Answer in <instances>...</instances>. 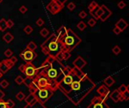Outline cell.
Here are the masks:
<instances>
[{"instance_id": "6da1fadb", "label": "cell", "mask_w": 129, "mask_h": 108, "mask_svg": "<svg viewBox=\"0 0 129 108\" xmlns=\"http://www.w3.org/2000/svg\"><path fill=\"white\" fill-rule=\"evenodd\" d=\"M63 73L58 89L73 105H79L95 88V84L79 69L64 67Z\"/></svg>"}, {"instance_id": "7a4b0ae2", "label": "cell", "mask_w": 129, "mask_h": 108, "mask_svg": "<svg viewBox=\"0 0 129 108\" xmlns=\"http://www.w3.org/2000/svg\"><path fill=\"white\" fill-rule=\"evenodd\" d=\"M35 96L39 102L45 104L54 95V92L50 88H39L35 93Z\"/></svg>"}, {"instance_id": "3957f363", "label": "cell", "mask_w": 129, "mask_h": 108, "mask_svg": "<svg viewBox=\"0 0 129 108\" xmlns=\"http://www.w3.org/2000/svg\"><path fill=\"white\" fill-rule=\"evenodd\" d=\"M18 70L22 72L27 77L34 78L37 75V69L32 64H31V62H27L26 64L20 66L18 67Z\"/></svg>"}, {"instance_id": "277c9868", "label": "cell", "mask_w": 129, "mask_h": 108, "mask_svg": "<svg viewBox=\"0 0 129 108\" xmlns=\"http://www.w3.org/2000/svg\"><path fill=\"white\" fill-rule=\"evenodd\" d=\"M87 108H109V107L106 104V101H102L100 97H95L91 101V103L89 104Z\"/></svg>"}, {"instance_id": "5b68a950", "label": "cell", "mask_w": 129, "mask_h": 108, "mask_svg": "<svg viewBox=\"0 0 129 108\" xmlns=\"http://www.w3.org/2000/svg\"><path fill=\"white\" fill-rule=\"evenodd\" d=\"M20 57L26 62H31L37 57V55L34 52V51L26 49L22 53L20 54Z\"/></svg>"}, {"instance_id": "8992f818", "label": "cell", "mask_w": 129, "mask_h": 108, "mask_svg": "<svg viewBox=\"0 0 129 108\" xmlns=\"http://www.w3.org/2000/svg\"><path fill=\"white\" fill-rule=\"evenodd\" d=\"M97 92L100 95V98L102 101H106L108 98L109 95L110 94L109 92V90L107 87H106V85H101L97 89Z\"/></svg>"}, {"instance_id": "52a82bcc", "label": "cell", "mask_w": 129, "mask_h": 108, "mask_svg": "<svg viewBox=\"0 0 129 108\" xmlns=\"http://www.w3.org/2000/svg\"><path fill=\"white\" fill-rule=\"evenodd\" d=\"M72 64H73V65L75 66L76 68L81 70L82 68H83L86 65V61L82 58L79 56L74 61L72 62Z\"/></svg>"}, {"instance_id": "ba28073f", "label": "cell", "mask_w": 129, "mask_h": 108, "mask_svg": "<svg viewBox=\"0 0 129 108\" xmlns=\"http://www.w3.org/2000/svg\"><path fill=\"white\" fill-rule=\"evenodd\" d=\"M121 93L118 91L117 89L114 90V91L111 93V94H109V97L112 99V101L114 102V103H118L119 101H121Z\"/></svg>"}, {"instance_id": "9c48e42d", "label": "cell", "mask_w": 129, "mask_h": 108, "mask_svg": "<svg viewBox=\"0 0 129 108\" xmlns=\"http://www.w3.org/2000/svg\"><path fill=\"white\" fill-rule=\"evenodd\" d=\"M101 8L103 9V14L102 15L100 16V19L102 21H105L108 17L112 14V12L110 11L105 5H102L101 6Z\"/></svg>"}, {"instance_id": "30bf717a", "label": "cell", "mask_w": 129, "mask_h": 108, "mask_svg": "<svg viewBox=\"0 0 129 108\" xmlns=\"http://www.w3.org/2000/svg\"><path fill=\"white\" fill-rule=\"evenodd\" d=\"M24 101H25V102L27 105H30V104H32L33 103H35L36 101H37V99H36V98L35 96V94L30 93L29 95L25 97Z\"/></svg>"}, {"instance_id": "8fae6325", "label": "cell", "mask_w": 129, "mask_h": 108, "mask_svg": "<svg viewBox=\"0 0 129 108\" xmlns=\"http://www.w3.org/2000/svg\"><path fill=\"white\" fill-rule=\"evenodd\" d=\"M24 108H47L44 104L39 102V101H36L35 103H33L32 104H30V105H26Z\"/></svg>"}, {"instance_id": "7c38bea8", "label": "cell", "mask_w": 129, "mask_h": 108, "mask_svg": "<svg viewBox=\"0 0 129 108\" xmlns=\"http://www.w3.org/2000/svg\"><path fill=\"white\" fill-rule=\"evenodd\" d=\"M27 87H28V88H29V90H30V93H33V94L39 89V88H38V86H37V84H36L35 80L34 79V78H33L32 81L29 84V85H28Z\"/></svg>"}, {"instance_id": "4fadbf2b", "label": "cell", "mask_w": 129, "mask_h": 108, "mask_svg": "<svg viewBox=\"0 0 129 108\" xmlns=\"http://www.w3.org/2000/svg\"><path fill=\"white\" fill-rule=\"evenodd\" d=\"M116 27H118V28L121 30V32H122L123 30H125L128 27V24L125 22V20H123V19H120V20L116 23Z\"/></svg>"}, {"instance_id": "5bb4252c", "label": "cell", "mask_w": 129, "mask_h": 108, "mask_svg": "<svg viewBox=\"0 0 129 108\" xmlns=\"http://www.w3.org/2000/svg\"><path fill=\"white\" fill-rule=\"evenodd\" d=\"M50 6H51V8L49 9V11L52 13V14H56V13H58L60 11H61V7L59 6L58 5H57L54 2H52L51 4H49Z\"/></svg>"}, {"instance_id": "9a60e30c", "label": "cell", "mask_w": 129, "mask_h": 108, "mask_svg": "<svg viewBox=\"0 0 129 108\" xmlns=\"http://www.w3.org/2000/svg\"><path fill=\"white\" fill-rule=\"evenodd\" d=\"M104 84L107 86V87H111L114 83H115V80L112 76H107L104 80H103Z\"/></svg>"}, {"instance_id": "2e32d148", "label": "cell", "mask_w": 129, "mask_h": 108, "mask_svg": "<svg viewBox=\"0 0 129 108\" xmlns=\"http://www.w3.org/2000/svg\"><path fill=\"white\" fill-rule=\"evenodd\" d=\"M13 39H14V36L10 33H7L3 36V40L6 43H10Z\"/></svg>"}, {"instance_id": "e0dca14e", "label": "cell", "mask_w": 129, "mask_h": 108, "mask_svg": "<svg viewBox=\"0 0 129 108\" xmlns=\"http://www.w3.org/2000/svg\"><path fill=\"white\" fill-rule=\"evenodd\" d=\"M8 70H10L3 62H0V71L2 72V73H5L8 71Z\"/></svg>"}, {"instance_id": "ac0fdd59", "label": "cell", "mask_w": 129, "mask_h": 108, "mask_svg": "<svg viewBox=\"0 0 129 108\" xmlns=\"http://www.w3.org/2000/svg\"><path fill=\"white\" fill-rule=\"evenodd\" d=\"M121 95H122V96H121V101H128V99H129V91H128V89L126 90L125 92H123Z\"/></svg>"}, {"instance_id": "d6986e66", "label": "cell", "mask_w": 129, "mask_h": 108, "mask_svg": "<svg viewBox=\"0 0 129 108\" xmlns=\"http://www.w3.org/2000/svg\"><path fill=\"white\" fill-rule=\"evenodd\" d=\"M36 48H37V45L35 44L34 42H30L27 46V49L30 50V51H35Z\"/></svg>"}, {"instance_id": "ffe728a7", "label": "cell", "mask_w": 129, "mask_h": 108, "mask_svg": "<svg viewBox=\"0 0 129 108\" xmlns=\"http://www.w3.org/2000/svg\"><path fill=\"white\" fill-rule=\"evenodd\" d=\"M6 29H7L6 21L5 19L0 20V30H1V31H5Z\"/></svg>"}, {"instance_id": "44dd1931", "label": "cell", "mask_w": 129, "mask_h": 108, "mask_svg": "<svg viewBox=\"0 0 129 108\" xmlns=\"http://www.w3.org/2000/svg\"><path fill=\"white\" fill-rule=\"evenodd\" d=\"M129 88V86H127V85H121L119 87V88L117 89L118 91L121 93V94H122L123 92H125L126 90H128Z\"/></svg>"}, {"instance_id": "7402d4cb", "label": "cell", "mask_w": 129, "mask_h": 108, "mask_svg": "<svg viewBox=\"0 0 129 108\" xmlns=\"http://www.w3.org/2000/svg\"><path fill=\"white\" fill-rule=\"evenodd\" d=\"M25 97H26L25 95H24L22 92H18V93L16 95V96H15V98H16L18 101H20L24 100Z\"/></svg>"}, {"instance_id": "603a6c76", "label": "cell", "mask_w": 129, "mask_h": 108, "mask_svg": "<svg viewBox=\"0 0 129 108\" xmlns=\"http://www.w3.org/2000/svg\"><path fill=\"white\" fill-rule=\"evenodd\" d=\"M97 2H91V4L88 5V9H89V11H93L95 8H97Z\"/></svg>"}, {"instance_id": "cb8c5ba5", "label": "cell", "mask_w": 129, "mask_h": 108, "mask_svg": "<svg viewBox=\"0 0 129 108\" xmlns=\"http://www.w3.org/2000/svg\"><path fill=\"white\" fill-rule=\"evenodd\" d=\"M24 79L21 76H17L15 79V82L19 85L24 84Z\"/></svg>"}, {"instance_id": "d4e9b609", "label": "cell", "mask_w": 129, "mask_h": 108, "mask_svg": "<svg viewBox=\"0 0 129 108\" xmlns=\"http://www.w3.org/2000/svg\"><path fill=\"white\" fill-rule=\"evenodd\" d=\"M2 62L9 68V69H11V68H12V67L14 66V64L11 61V60L10 59H6V60H4V61H2Z\"/></svg>"}, {"instance_id": "484cf974", "label": "cell", "mask_w": 129, "mask_h": 108, "mask_svg": "<svg viewBox=\"0 0 129 108\" xmlns=\"http://www.w3.org/2000/svg\"><path fill=\"white\" fill-rule=\"evenodd\" d=\"M70 54L67 51H63V61H66L70 58Z\"/></svg>"}, {"instance_id": "4316f807", "label": "cell", "mask_w": 129, "mask_h": 108, "mask_svg": "<svg viewBox=\"0 0 129 108\" xmlns=\"http://www.w3.org/2000/svg\"><path fill=\"white\" fill-rule=\"evenodd\" d=\"M5 102H6V105L8 108H14V107L15 106V103L11 99H8Z\"/></svg>"}, {"instance_id": "83f0119b", "label": "cell", "mask_w": 129, "mask_h": 108, "mask_svg": "<svg viewBox=\"0 0 129 108\" xmlns=\"http://www.w3.org/2000/svg\"><path fill=\"white\" fill-rule=\"evenodd\" d=\"M113 54L114 55H118L121 52V48H119V46H118V45H116V46H114L113 47Z\"/></svg>"}, {"instance_id": "f1b7e54d", "label": "cell", "mask_w": 129, "mask_h": 108, "mask_svg": "<svg viewBox=\"0 0 129 108\" xmlns=\"http://www.w3.org/2000/svg\"><path fill=\"white\" fill-rule=\"evenodd\" d=\"M77 27H78L81 31H83V30L86 28V24H85L83 21H81V22H79V23L77 24Z\"/></svg>"}, {"instance_id": "f546056e", "label": "cell", "mask_w": 129, "mask_h": 108, "mask_svg": "<svg viewBox=\"0 0 129 108\" xmlns=\"http://www.w3.org/2000/svg\"><path fill=\"white\" fill-rule=\"evenodd\" d=\"M48 34H49V32H48V30L46 28H43V29L40 31V35L42 36V37H46Z\"/></svg>"}, {"instance_id": "4dcf8cb0", "label": "cell", "mask_w": 129, "mask_h": 108, "mask_svg": "<svg viewBox=\"0 0 129 108\" xmlns=\"http://www.w3.org/2000/svg\"><path fill=\"white\" fill-rule=\"evenodd\" d=\"M8 85H9V82L5 79L2 80L1 82H0V86L2 87V88H6L8 87Z\"/></svg>"}, {"instance_id": "1f68e13d", "label": "cell", "mask_w": 129, "mask_h": 108, "mask_svg": "<svg viewBox=\"0 0 129 108\" xmlns=\"http://www.w3.org/2000/svg\"><path fill=\"white\" fill-rule=\"evenodd\" d=\"M4 55H5V56L6 58H11L12 56V55H13V52H12V51L11 49H7V50L5 51Z\"/></svg>"}, {"instance_id": "d6a6232c", "label": "cell", "mask_w": 129, "mask_h": 108, "mask_svg": "<svg viewBox=\"0 0 129 108\" xmlns=\"http://www.w3.org/2000/svg\"><path fill=\"white\" fill-rule=\"evenodd\" d=\"M32 28L30 27V26H29V25H27L24 29V31L25 32V33H27V35H29V34H30L32 32Z\"/></svg>"}, {"instance_id": "836d02e7", "label": "cell", "mask_w": 129, "mask_h": 108, "mask_svg": "<svg viewBox=\"0 0 129 108\" xmlns=\"http://www.w3.org/2000/svg\"><path fill=\"white\" fill-rule=\"evenodd\" d=\"M95 14H96V17H97V18L99 19L100 17V16L102 15V14H103V9L101 8V7H100V8H98V9L96 11Z\"/></svg>"}, {"instance_id": "e575fe53", "label": "cell", "mask_w": 129, "mask_h": 108, "mask_svg": "<svg viewBox=\"0 0 129 108\" xmlns=\"http://www.w3.org/2000/svg\"><path fill=\"white\" fill-rule=\"evenodd\" d=\"M88 24L90 27H93L96 24V21H95V19H93V18H91V19H90V20L88 21Z\"/></svg>"}, {"instance_id": "d590c367", "label": "cell", "mask_w": 129, "mask_h": 108, "mask_svg": "<svg viewBox=\"0 0 129 108\" xmlns=\"http://www.w3.org/2000/svg\"><path fill=\"white\" fill-rule=\"evenodd\" d=\"M67 8L69 10V11H72V10H74L76 8V5L74 3H72V2H70L67 5Z\"/></svg>"}, {"instance_id": "8d00e7d4", "label": "cell", "mask_w": 129, "mask_h": 108, "mask_svg": "<svg viewBox=\"0 0 129 108\" xmlns=\"http://www.w3.org/2000/svg\"><path fill=\"white\" fill-rule=\"evenodd\" d=\"M6 25H7V28H11L14 26V22L11 20H8L6 21Z\"/></svg>"}, {"instance_id": "74e56055", "label": "cell", "mask_w": 129, "mask_h": 108, "mask_svg": "<svg viewBox=\"0 0 129 108\" xmlns=\"http://www.w3.org/2000/svg\"><path fill=\"white\" fill-rule=\"evenodd\" d=\"M43 24H44V21L42 18H39L37 20V21H36V25L38 27H42Z\"/></svg>"}, {"instance_id": "f35d334b", "label": "cell", "mask_w": 129, "mask_h": 108, "mask_svg": "<svg viewBox=\"0 0 129 108\" xmlns=\"http://www.w3.org/2000/svg\"><path fill=\"white\" fill-rule=\"evenodd\" d=\"M0 108H8L6 105V102L3 101V99L0 101Z\"/></svg>"}, {"instance_id": "ab89813d", "label": "cell", "mask_w": 129, "mask_h": 108, "mask_svg": "<svg viewBox=\"0 0 129 108\" xmlns=\"http://www.w3.org/2000/svg\"><path fill=\"white\" fill-rule=\"evenodd\" d=\"M19 11H20V12L21 13H22V14H25L27 11V7L26 6H24V5H22L20 8H19Z\"/></svg>"}, {"instance_id": "60d3db41", "label": "cell", "mask_w": 129, "mask_h": 108, "mask_svg": "<svg viewBox=\"0 0 129 108\" xmlns=\"http://www.w3.org/2000/svg\"><path fill=\"white\" fill-rule=\"evenodd\" d=\"M118 7H119L120 9H123V8L125 7V3L124 2L121 1V2H119L118 3Z\"/></svg>"}, {"instance_id": "b9f144b4", "label": "cell", "mask_w": 129, "mask_h": 108, "mask_svg": "<svg viewBox=\"0 0 129 108\" xmlns=\"http://www.w3.org/2000/svg\"><path fill=\"white\" fill-rule=\"evenodd\" d=\"M79 17H81V18H85V17H86V16H87V13L85 11H82L79 13Z\"/></svg>"}, {"instance_id": "7bdbcfd3", "label": "cell", "mask_w": 129, "mask_h": 108, "mask_svg": "<svg viewBox=\"0 0 129 108\" xmlns=\"http://www.w3.org/2000/svg\"><path fill=\"white\" fill-rule=\"evenodd\" d=\"M113 33H114L115 34H116V35H119V34L121 33V30H120L118 27H115L113 28Z\"/></svg>"}, {"instance_id": "ee69618b", "label": "cell", "mask_w": 129, "mask_h": 108, "mask_svg": "<svg viewBox=\"0 0 129 108\" xmlns=\"http://www.w3.org/2000/svg\"><path fill=\"white\" fill-rule=\"evenodd\" d=\"M5 94L2 91L1 89H0V101L3 99V98L5 97Z\"/></svg>"}, {"instance_id": "f6af8a7d", "label": "cell", "mask_w": 129, "mask_h": 108, "mask_svg": "<svg viewBox=\"0 0 129 108\" xmlns=\"http://www.w3.org/2000/svg\"><path fill=\"white\" fill-rule=\"evenodd\" d=\"M10 60H11V62H12L14 64L15 63H17V58H16V57H12V56H11Z\"/></svg>"}, {"instance_id": "bcb514c9", "label": "cell", "mask_w": 129, "mask_h": 108, "mask_svg": "<svg viewBox=\"0 0 129 108\" xmlns=\"http://www.w3.org/2000/svg\"><path fill=\"white\" fill-rule=\"evenodd\" d=\"M2 75H3V73H2V72H1V71H0V79H1V78L2 77Z\"/></svg>"}, {"instance_id": "7dc6e473", "label": "cell", "mask_w": 129, "mask_h": 108, "mask_svg": "<svg viewBox=\"0 0 129 108\" xmlns=\"http://www.w3.org/2000/svg\"><path fill=\"white\" fill-rule=\"evenodd\" d=\"M2 0H0V4L2 3Z\"/></svg>"}, {"instance_id": "c3c4849f", "label": "cell", "mask_w": 129, "mask_h": 108, "mask_svg": "<svg viewBox=\"0 0 129 108\" xmlns=\"http://www.w3.org/2000/svg\"><path fill=\"white\" fill-rule=\"evenodd\" d=\"M0 31H1V30H0Z\"/></svg>"}, {"instance_id": "681fc988", "label": "cell", "mask_w": 129, "mask_h": 108, "mask_svg": "<svg viewBox=\"0 0 129 108\" xmlns=\"http://www.w3.org/2000/svg\"></svg>"}]
</instances>
